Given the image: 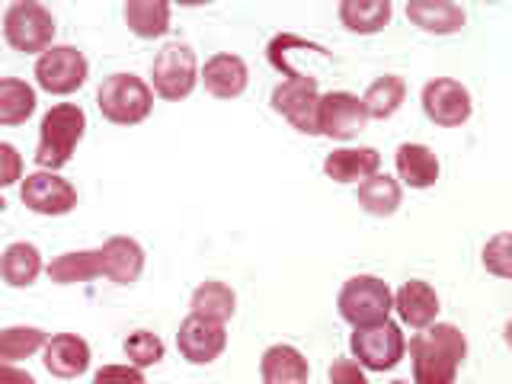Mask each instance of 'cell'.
Listing matches in <instances>:
<instances>
[{"mask_svg":"<svg viewBox=\"0 0 512 384\" xmlns=\"http://www.w3.org/2000/svg\"><path fill=\"white\" fill-rule=\"evenodd\" d=\"M468 340L455 324H429L410 340L413 384H455Z\"/></svg>","mask_w":512,"mask_h":384,"instance_id":"obj_1","label":"cell"},{"mask_svg":"<svg viewBox=\"0 0 512 384\" xmlns=\"http://www.w3.org/2000/svg\"><path fill=\"white\" fill-rule=\"evenodd\" d=\"M87 132V112L77 103H58L42 116L39 144H36V164L48 173H58L71 164L77 144Z\"/></svg>","mask_w":512,"mask_h":384,"instance_id":"obj_2","label":"cell"},{"mask_svg":"<svg viewBox=\"0 0 512 384\" xmlns=\"http://www.w3.org/2000/svg\"><path fill=\"white\" fill-rule=\"evenodd\" d=\"M96 106L112 125H138L151 116L154 90L135 74H109L96 90Z\"/></svg>","mask_w":512,"mask_h":384,"instance_id":"obj_3","label":"cell"},{"mask_svg":"<svg viewBox=\"0 0 512 384\" xmlns=\"http://www.w3.org/2000/svg\"><path fill=\"white\" fill-rule=\"evenodd\" d=\"M336 308H340V317L352 327H375L384 324L394 311V295L388 282L378 276H352L340 288Z\"/></svg>","mask_w":512,"mask_h":384,"instance_id":"obj_4","label":"cell"},{"mask_svg":"<svg viewBox=\"0 0 512 384\" xmlns=\"http://www.w3.org/2000/svg\"><path fill=\"white\" fill-rule=\"evenodd\" d=\"M55 16L36 0H16L4 13V39L13 52L42 55L55 42Z\"/></svg>","mask_w":512,"mask_h":384,"instance_id":"obj_5","label":"cell"},{"mask_svg":"<svg viewBox=\"0 0 512 384\" xmlns=\"http://www.w3.org/2000/svg\"><path fill=\"white\" fill-rule=\"evenodd\" d=\"M151 84L160 100L180 103L199 84V61L196 52L183 42L164 45L151 61Z\"/></svg>","mask_w":512,"mask_h":384,"instance_id":"obj_6","label":"cell"},{"mask_svg":"<svg viewBox=\"0 0 512 384\" xmlns=\"http://www.w3.org/2000/svg\"><path fill=\"white\" fill-rule=\"evenodd\" d=\"M349 349L356 362L368 372H388L394 368L407 352V340H404V330L394 320H384V324L375 327H356L349 340Z\"/></svg>","mask_w":512,"mask_h":384,"instance_id":"obj_7","label":"cell"},{"mask_svg":"<svg viewBox=\"0 0 512 384\" xmlns=\"http://www.w3.org/2000/svg\"><path fill=\"white\" fill-rule=\"evenodd\" d=\"M90 77V61L74 45H52L36 58V84L45 93H77Z\"/></svg>","mask_w":512,"mask_h":384,"instance_id":"obj_8","label":"cell"},{"mask_svg":"<svg viewBox=\"0 0 512 384\" xmlns=\"http://www.w3.org/2000/svg\"><path fill=\"white\" fill-rule=\"evenodd\" d=\"M269 103L282 119L292 122L301 135H317V103H320L317 77H308V74L288 77L285 84L272 90Z\"/></svg>","mask_w":512,"mask_h":384,"instance_id":"obj_9","label":"cell"},{"mask_svg":"<svg viewBox=\"0 0 512 384\" xmlns=\"http://www.w3.org/2000/svg\"><path fill=\"white\" fill-rule=\"evenodd\" d=\"M20 199L29 212L45 215V218H61L74 212L77 205V189L58 173L36 170L20 180Z\"/></svg>","mask_w":512,"mask_h":384,"instance_id":"obj_10","label":"cell"},{"mask_svg":"<svg viewBox=\"0 0 512 384\" xmlns=\"http://www.w3.org/2000/svg\"><path fill=\"white\" fill-rule=\"evenodd\" d=\"M368 116L362 109V100L356 93L333 90L324 93L317 103V135L333 138V141H349L359 132H365Z\"/></svg>","mask_w":512,"mask_h":384,"instance_id":"obj_11","label":"cell"},{"mask_svg":"<svg viewBox=\"0 0 512 384\" xmlns=\"http://www.w3.org/2000/svg\"><path fill=\"white\" fill-rule=\"evenodd\" d=\"M423 112L429 122L442 128H458L471 119L474 103L464 84H458L452 77H436L423 87Z\"/></svg>","mask_w":512,"mask_h":384,"instance_id":"obj_12","label":"cell"},{"mask_svg":"<svg viewBox=\"0 0 512 384\" xmlns=\"http://www.w3.org/2000/svg\"><path fill=\"white\" fill-rule=\"evenodd\" d=\"M224 346H228L224 324H215V320H205L196 314H189L180 324V333H176V349L192 365H212L224 352Z\"/></svg>","mask_w":512,"mask_h":384,"instance_id":"obj_13","label":"cell"},{"mask_svg":"<svg viewBox=\"0 0 512 384\" xmlns=\"http://www.w3.org/2000/svg\"><path fill=\"white\" fill-rule=\"evenodd\" d=\"M394 311L400 314L407 327L413 330H426L429 324H436L439 314V295L436 288L423 279H410L394 292Z\"/></svg>","mask_w":512,"mask_h":384,"instance_id":"obj_14","label":"cell"},{"mask_svg":"<svg viewBox=\"0 0 512 384\" xmlns=\"http://www.w3.org/2000/svg\"><path fill=\"white\" fill-rule=\"evenodd\" d=\"M45 368L55 378H80L90 368V346L84 336L77 333H58L45 346Z\"/></svg>","mask_w":512,"mask_h":384,"instance_id":"obj_15","label":"cell"},{"mask_svg":"<svg viewBox=\"0 0 512 384\" xmlns=\"http://www.w3.org/2000/svg\"><path fill=\"white\" fill-rule=\"evenodd\" d=\"M199 80L205 84V90L218 96V100H234L247 90V80H250V71L240 55H212L205 61V68L199 74Z\"/></svg>","mask_w":512,"mask_h":384,"instance_id":"obj_16","label":"cell"},{"mask_svg":"<svg viewBox=\"0 0 512 384\" xmlns=\"http://www.w3.org/2000/svg\"><path fill=\"white\" fill-rule=\"evenodd\" d=\"M103 253V279L112 285H132L144 272V250L132 237H109L100 247Z\"/></svg>","mask_w":512,"mask_h":384,"instance_id":"obj_17","label":"cell"},{"mask_svg":"<svg viewBox=\"0 0 512 384\" xmlns=\"http://www.w3.org/2000/svg\"><path fill=\"white\" fill-rule=\"evenodd\" d=\"M407 16L410 23H416L423 32H432V36H455L468 20L461 4H452V0H410Z\"/></svg>","mask_w":512,"mask_h":384,"instance_id":"obj_18","label":"cell"},{"mask_svg":"<svg viewBox=\"0 0 512 384\" xmlns=\"http://www.w3.org/2000/svg\"><path fill=\"white\" fill-rule=\"evenodd\" d=\"M260 375H263V384H308L311 365L295 346L279 343L263 352Z\"/></svg>","mask_w":512,"mask_h":384,"instance_id":"obj_19","label":"cell"},{"mask_svg":"<svg viewBox=\"0 0 512 384\" xmlns=\"http://www.w3.org/2000/svg\"><path fill=\"white\" fill-rule=\"evenodd\" d=\"M381 167V154L375 148H340L327 154L324 173L333 183H362Z\"/></svg>","mask_w":512,"mask_h":384,"instance_id":"obj_20","label":"cell"},{"mask_svg":"<svg viewBox=\"0 0 512 384\" xmlns=\"http://www.w3.org/2000/svg\"><path fill=\"white\" fill-rule=\"evenodd\" d=\"M397 176L404 180L410 189H429L439 180V157L432 154L426 144H400L394 154Z\"/></svg>","mask_w":512,"mask_h":384,"instance_id":"obj_21","label":"cell"},{"mask_svg":"<svg viewBox=\"0 0 512 384\" xmlns=\"http://www.w3.org/2000/svg\"><path fill=\"white\" fill-rule=\"evenodd\" d=\"M42 276V253L36 244H26V240H16L0 256V279L10 288H29Z\"/></svg>","mask_w":512,"mask_h":384,"instance_id":"obj_22","label":"cell"},{"mask_svg":"<svg viewBox=\"0 0 512 384\" xmlns=\"http://www.w3.org/2000/svg\"><path fill=\"white\" fill-rule=\"evenodd\" d=\"M362 100V109H365V116L368 119H391L394 112L404 106L407 100V84H404V77H397V74H384L378 80H372L368 84V90L359 96Z\"/></svg>","mask_w":512,"mask_h":384,"instance_id":"obj_23","label":"cell"},{"mask_svg":"<svg viewBox=\"0 0 512 384\" xmlns=\"http://www.w3.org/2000/svg\"><path fill=\"white\" fill-rule=\"evenodd\" d=\"M356 199H359V205L365 208L368 215L391 218L400 208V202H404V189H400V183L394 180V176L375 173V176H368V180L359 183Z\"/></svg>","mask_w":512,"mask_h":384,"instance_id":"obj_24","label":"cell"},{"mask_svg":"<svg viewBox=\"0 0 512 384\" xmlns=\"http://www.w3.org/2000/svg\"><path fill=\"white\" fill-rule=\"evenodd\" d=\"M340 23L356 36H375L391 23V0H343Z\"/></svg>","mask_w":512,"mask_h":384,"instance_id":"obj_25","label":"cell"},{"mask_svg":"<svg viewBox=\"0 0 512 384\" xmlns=\"http://www.w3.org/2000/svg\"><path fill=\"white\" fill-rule=\"evenodd\" d=\"M125 23L138 39H160L170 29V4L164 0H128Z\"/></svg>","mask_w":512,"mask_h":384,"instance_id":"obj_26","label":"cell"},{"mask_svg":"<svg viewBox=\"0 0 512 384\" xmlns=\"http://www.w3.org/2000/svg\"><path fill=\"white\" fill-rule=\"evenodd\" d=\"M237 311V295L231 285L224 282H202L192 292V314L215 320V324H228Z\"/></svg>","mask_w":512,"mask_h":384,"instance_id":"obj_27","label":"cell"},{"mask_svg":"<svg viewBox=\"0 0 512 384\" xmlns=\"http://www.w3.org/2000/svg\"><path fill=\"white\" fill-rule=\"evenodd\" d=\"M36 112V90L26 80L0 77V125H23Z\"/></svg>","mask_w":512,"mask_h":384,"instance_id":"obj_28","label":"cell"},{"mask_svg":"<svg viewBox=\"0 0 512 384\" xmlns=\"http://www.w3.org/2000/svg\"><path fill=\"white\" fill-rule=\"evenodd\" d=\"M48 343V333L39 327H7L0 330V362H20L36 356V352Z\"/></svg>","mask_w":512,"mask_h":384,"instance_id":"obj_29","label":"cell"},{"mask_svg":"<svg viewBox=\"0 0 512 384\" xmlns=\"http://www.w3.org/2000/svg\"><path fill=\"white\" fill-rule=\"evenodd\" d=\"M122 349H125L128 365H135V368H151V365H157L160 359H164V352H167L164 349V340H160V336L151 333V330L128 333Z\"/></svg>","mask_w":512,"mask_h":384,"instance_id":"obj_30","label":"cell"},{"mask_svg":"<svg viewBox=\"0 0 512 384\" xmlns=\"http://www.w3.org/2000/svg\"><path fill=\"white\" fill-rule=\"evenodd\" d=\"M23 180V154L13 144L0 141V189H7L13 183Z\"/></svg>","mask_w":512,"mask_h":384,"instance_id":"obj_31","label":"cell"},{"mask_svg":"<svg viewBox=\"0 0 512 384\" xmlns=\"http://www.w3.org/2000/svg\"><path fill=\"white\" fill-rule=\"evenodd\" d=\"M93 384H148V381H144V372L135 365H103L93 375Z\"/></svg>","mask_w":512,"mask_h":384,"instance_id":"obj_32","label":"cell"},{"mask_svg":"<svg viewBox=\"0 0 512 384\" xmlns=\"http://www.w3.org/2000/svg\"><path fill=\"white\" fill-rule=\"evenodd\" d=\"M327 375H330V384H368L365 368L356 359H336Z\"/></svg>","mask_w":512,"mask_h":384,"instance_id":"obj_33","label":"cell"},{"mask_svg":"<svg viewBox=\"0 0 512 384\" xmlns=\"http://www.w3.org/2000/svg\"><path fill=\"white\" fill-rule=\"evenodd\" d=\"M0 384H36V378H32L26 368H16V365L0 362Z\"/></svg>","mask_w":512,"mask_h":384,"instance_id":"obj_34","label":"cell"},{"mask_svg":"<svg viewBox=\"0 0 512 384\" xmlns=\"http://www.w3.org/2000/svg\"><path fill=\"white\" fill-rule=\"evenodd\" d=\"M7 212V199L4 196H0V215H4Z\"/></svg>","mask_w":512,"mask_h":384,"instance_id":"obj_35","label":"cell"},{"mask_svg":"<svg viewBox=\"0 0 512 384\" xmlns=\"http://www.w3.org/2000/svg\"><path fill=\"white\" fill-rule=\"evenodd\" d=\"M391 384H410V381H391Z\"/></svg>","mask_w":512,"mask_h":384,"instance_id":"obj_36","label":"cell"}]
</instances>
